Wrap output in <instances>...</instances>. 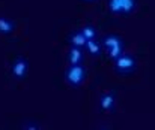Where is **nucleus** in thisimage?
<instances>
[{
  "mask_svg": "<svg viewBox=\"0 0 155 130\" xmlns=\"http://www.w3.org/2000/svg\"><path fill=\"white\" fill-rule=\"evenodd\" d=\"M81 33L84 35L86 39H97V30H95V27H92L91 24L84 26L83 30H81Z\"/></svg>",
  "mask_w": 155,
  "mask_h": 130,
  "instance_id": "11",
  "label": "nucleus"
},
{
  "mask_svg": "<svg viewBox=\"0 0 155 130\" xmlns=\"http://www.w3.org/2000/svg\"><path fill=\"white\" fill-rule=\"evenodd\" d=\"M86 2H94V0H86Z\"/></svg>",
  "mask_w": 155,
  "mask_h": 130,
  "instance_id": "12",
  "label": "nucleus"
},
{
  "mask_svg": "<svg viewBox=\"0 0 155 130\" xmlns=\"http://www.w3.org/2000/svg\"><path fill=\"white\" fill-rule=\"evenodd\" d=\"M84 48H86V51H87L91 55H94V57H100V55H101V43L98 42L97 39H87Z\"/></svg>",
  "mask_w": 155,
  "mask_h": 130,
  "instance_id": "8",
  "label": "nucleus"
},
{
  "mask_svg": "<svg viewBox=\"0 0 155 130\" xmlns=\"http://www.w3.org/2000/svg\"><path fill=\"white\" fill-rule=\"evenodd\" d=\"M12 75L17 79H23L27 75V60L23 57H18L12 63Z\"/></svg>",
  "mask_w": 155,
  "mask_h": 130,
  "instance_id": "5",
  "label": "nucleus"
},
{
  "mask_svg": "<svg viewBox=\"0 0 155 130\" xmlns=\"http://www.w3.org/2000/svg\"><path fill=\"white\" fill-rule=\"evenodd\" d=\"M83 48H78V46H72L69 48L68 51V55H66V60L69 64H80L83 61Z\"/></svg>",
  "mask_w": 155,
  "mask_h": 130,
  "instance_id": "7",
  "label": "nucleus"
},
{
  "mask_svg": "<svg viewBox=\"0 0 155 130\" xmlns=\"http://www.w3.org/2000/svg\"><path fill=\"white\" fill-rule=\"evenodd\" d=\"M103 46L107 49V54L108 57L114 61L124 51V43H122V39L116 35H107L103 38Z\"/></svg>",
  "mask_w": 155,
  "mask_h": 130,
  "instance_id": "2",
  "label": "nucleus"
},
{
  "mask_svg": "<svg viewBox=\"0 0 155 130\" xmlns=\"http://www.w3.org/2000/svg\"><path fill=\"white\" fill-rule=\"evenodd\" d=\"M136 67V58L130 54H120L116 60H114V70L120 75H128L134 70Z\"/></svg>",
  "mask_w": 155,
  "mask_h": 130,
  "instance_id": "3",
  "label": "nucleus"
},
{
  "mask_svg": "<svg viewBox=\"0 0 155 130\" xmlns=\"http://www.w3.org/2000/svg\"><path fill=\"white\" fill-rule=\"evenodd\" d=\"M14 29H15V24L11 20L0 17V33L2 35H11L14 32Z\"/></svg>",
  "mask_w": 155,
  "mask_h": 130,
  "instance_id": "10",
  "label": "nucleus"
},
{
  "mask_svg": "<svg viewBox=\"0 0 155 130\" xmlns=\"http://www.w3.org/2000/svg\"><path fill=\"white\" fill-rule=\"evenodd\" d=\"M114 102H116V94L113 91L108 93H103L100 97V108L103 111H110L114 108Z\"/></svg>",
  "mask_w": 155,
  "mask_h": 130,
  "instance_id": "6",
  "label": "nucleus"
},
{
  "mask_svg": "<svg viewBox=\"0 0 155 130\" xmlns=\"http://www.w3.org/2000/svg\"><path fill=\"white\" fill-rule=\"evenodd\" d=\"M136 9V0H108V11L111 14H131Z\"/></svg>",
  "mask_w": 155,
  "mask_h": 130,
  "instance_id": "4",
  "label": "nucleus"
},
{
  "mask_svg": "<svg viewBox=\"0 0 155 130\" xmlns=\"http://www.w3.org/2000/svg\"><path fill=\"white\" fill-rule=\"evenodd\" d=\"M69 42L72 46H78V48H84V45L87 42V39L84 38V35L81 32H75L69 36Z\"/></svg>",
  "mask_w": 155,
  "mask_h": 130,
  "instance_id": "9",
  "label": "nucleus"
},
{
  "mask_svg": "<svg viewBox=\"0 0 155 130\" xmlns=\"http://www.w3.org/2000/svg\"><path fill=\"white\" fill-rule=\"evenodd\" d=\"M65 79L71 87H78L86 79V69L80 64H69L65 70Z\"/></svg>",
  "mask_w": 155,
  "mask_h": 130,
  "instance_id": "1",
  "label": "nucleus"
}]
</instances>
